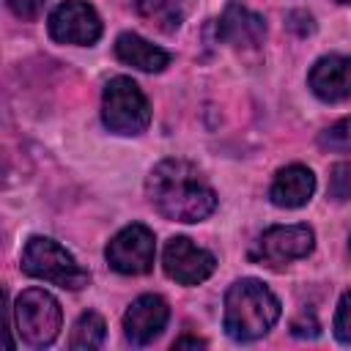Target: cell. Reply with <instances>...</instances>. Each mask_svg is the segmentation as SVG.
Segmentation results:
<instances>
[{
  "label": "cell",
  "mask_w": 351,
  "mask_h": 351,
  "mask_svg": "<svg viewBox=\"0 0 351 351\" xmlns=\"http://www.w3.org/2000/svg\"><path fill=\"white\" fill-rule=\"evenodd\" d=\"M145 195L173 222H200L217 208V192L186 159H162L145 181Z\"/></svg>",
  "instance_id": "obj_1"
},
{
  "label": "cell",
  "mask_w": 351,
  "mask_h": 351,
  "mask_svg": "<svg viewBox=\"0 0 351 351\" xmlns=\"http://www.w3.org/2000/svg\"><path fill=\"white\" fill-rule=\"evenodd\" d=\"M280 318V299L252 277L236 280L225 291V332L239 340L250 343L263 337Z\"/></svg>",
  "instance_id": "obj_2"
},
{
  "label": "cell",
  "mask_w": 351,
  "mask_h": 351,
  "mask_svg": "<svg viewBox=\"0 0 351 351\" xmlns=\"http://www.w3.org/2000/svg\"><path fill=\"white\" fill-rule=\"evenodd\" d=\"M19 266L27 277L60 285L66 291H80L90 282V274L74 261V255L47 236H30L25 241Z\"/></svg>",
  "instance_id": "obj_3"
},
{
  "label": "cell",
  "mask_w": 351,
  "mask_h": 351,
  "mask_svg": "<svg viewBox=\"0 0 351 351\" xmlns=\"http://www.w3.org/2000/svg\"><path fill=\"white\" fill-rule=\"evenodd\" d=\"M101 121L115 134H143L151 123V107L145 93L132 77H112L101 93Z\"/></svg>",
  "instance_id": "obj_4"
},
{
  "label": "cell",
  "mask_w": 351,
  "mask_h": 351,
  "mask_svg": "<svg viewBox=\"0 0 351 351\" xmlns=\"http://www.w3.org/2000/svg\"><path fill=\"white\" fill-rule=\"evenodd\" d=\"M60 324H63L60 304L44 288H27L16 296L14 326H16V335L22 337L25 346H30V348L49 346L58 337Z\"/></svg>",
  "instance_id": "obj_5"
},
{
  "label": "cell",
  "mask_w": 351,
  "mask_h": 351,
  "mask_svg": "<svg viewBox=\"0 0 351 351\" xmlns=\"http://www.w3.org/2000/svg\"><path fill=\"white\" fill-rule=\"evenodd\" d=\"M315 247V233L310 225H274L263 230L250 250V258L266 266H282L307 258Z\"/></svg>",
  "instance_id": "obj_6"
},
{
  "label": "cell",
  "mask_w": 351,
  "mask_h": 351,
  "mask_svg": "<svg viewBox=\"0 0 351 351\" xmlns=\"http://www.w3.org/2000/svg\"><path fill=\"white\" fill-rule=\"evenodd\" d=\"M154 255H156L154 233L140 222L121 228L104 250L107 263L118 274H148L154 269Z\"/></svg>",
  "instance_id": "obj_7"
},
{
  "label": "cell",
  "mask_w": 351,
  "mask_h": 351,
  "mask_svg": "<svg viewBox=\"0 0 351 351\" xmlns=\"http://www.w3.org/2000/svg\"><path fill=\"white\" fill-rule=\"evenodd\" d=\"M47 30L60 44L90 47L101 36V19H99L96 8L88 5L85 0H66L49 14Z\"/></svg>",
  "instance_id": "obj_8"
},
{
  "label": "cell",
  "mask_w": 351,
  "mask_h": 351,
  "mask_svg": "<svg viewBox=\"0 0 351 351\" xmlns=\"http://www.w3.org/2000/svg\"><path fill=\"white\" fill-rule=\"evenodd\" d=\"M162 266H165V274L178 285H197L211 277V271L217 269V261L208 250L192 244L186 236H176L165 244Z\"/></svg>",
  "instance_id": "obj_9"
},
{
  "label": "cell",
  "mask_w": 351,
  "mask_h": 351,
  "mask_svg": "<svg viewBox=\"0 0 351 351\" xmlns=\"http://www.w3.org/2000/svg\"><path fill=\"white\" fill-rule=\"evenodd\" d=\"M167 318H170V307L162 296L156 293L137 296L123 313V335L132 346H148L162 335V329L167 326Z\"/></svg>",
  "instance_id": "obj_10"
},
{
  "label": "cell",
  "mask_w": 351,
  "mask_h": 351,
  "mask_svg": "<svg viewBox=\"0 0 351 351\" xmlns=\"http://www.w3.org/2000/svg\"><path fill=\"white\" fill-rule=\"evenodd\" d=\"M307 85L321 101L329 104L351 99V58L346 55L318 58L307 74Z\"/></svg>",
  "instance_id": "obj_11"
},
{
  "label": "cell",
  "mask_w": 351,
  "mask_h": 351,
  "mask_svg": "<svg viewBox=\"0 0 351 351\" xmlns=\"http://www.w3.org/2000/svg\"><path fill=\"white\" fill-rule=\"evenodd\" d=\"M217 36L236 47V49H258L266 38V22L261 14L250 11L247 5L241 3H228L222 16H219V25H217Z\"/></svg>",
  "instance_id": "obj_12"
},
{
  "label": "cell",
  "mask_w": 351,
  "mask_h": 351,
  "mask_svg": "<svg viewBox=\"0 0 351 351\" xmlns=\"http://www.w3.org/2000/svg\"><path fill=\"white\" fill-rule=\"evenodd\" d=\"M313 192H315V176L304 165H288L277 170L269 186V197L280 208H299L313 197Z\"/></svg>",
  "instance_id": "obj_13"
},
{
  "label": "cell",
  "mask_w": 351,
  "mask_h": 351,
  "mask_svg": "<svg viewBox=\"0 0 351 351\" xmlns=\"http://www.w3.org/2000/svg\"><path fill=\"white\" fill-rule=\"evenodd\" d=\"M115 58L126 66H134L140 71H162L170 63V55L159 47H154L151 41H145L137 33H121L115 38Z\"/></svg>",
  "instance_id": "obj_14"
},
{
  "label": "cell",
  "mask_w": 351,
  "mask_h": 351,
  "mask_svg": "<svg viewBox=\"0 0 351 351\" xmlns=\"http://www.w3.org/2000/svg\"><path fill=\"white\" fill-rule=\"evenodd\" d=\"M186 0H134V14L162 33H176L186 19Z\"/></svg>",
  "instance_id": "obj_15"
},
{
  "label": "cell",
  "mask_w": 351,
  "mask_h": 351,
  "mask_svg": "<svg viewBox=\"0 0 351 351\" xmlns=\"http://www.w3.org/2000/svg\"><path fill=\"white\" fill-rule=\"evenodd\" d=\"M104 335H107V326H104V318L93 310L82 313L71 329V337H69V348H99L104 343Z\"/></svg>",
  "instance_id": "obj_16"
},
{
  "label": "cell",
  "mask_w": 351,
  "mask_h": 351,
  "mask_svg": "<svg viewBox=\"0 0 351 351\" xmlns=\"http://www.w3.org/2000/svg\"><path fill=\"white\" fill-rule=\"evenodd\" d=\"M318 143H321V148L351 154V118H343V121L332 123L329 129H324L318 134Z\"/></svg>",
  "instance_id": "obj_17"
},
{
  "label": "cell",
  "mask_w": 351,
  "mask_h": 351,
  "mask_svg": "<svg viewBox=\"0 0 351 351\" xmlns=\"http://www.w3.org/2000/svg\"><path fill=\"white\" fill-rule=\"evenodd\" d=\"M329 197L332 200H348L351 197V165L337 162L329 170Z\"/></svg>",
  "instance_id": "obj_18"
},
{
  "label": "cell",
  "mask_w": 351,
  "mask_h": 351,
  "mask_svg": "<svg viewBox=\"0 0 351 351\" xmlns=\"http://www.w3.org/2000/svg\"><path fill=\"white\" fill-rule=\"evenodd\" d=\"M335 337L346 346H351V291H346L337 302V313H335Z\"/></svg>",
  "instance_id": "obj_19"
},
{
  "label": "cell",
  "mask_w": 351,
  "mask_h": 351,
  "mask_svg": "<svg viewBox=\"0 0 351 351\" xmlns=\"http://www.w3.org/2000/svg\"><path fill=\"white\" fill-rule=\"evenodd\" d=\"M8 3V8L19 16V19H25V22H33L38 14H41V8H44V0H5Z\"/></svg>",
  "instance_id": "obj_20"
},
{
  "label": "cell",
  "mask_w": 351,
  "mask_h": 351,
  "mask_svg": "<svg viewBox=\"0 0 351 351\" xmlns=\"http://www.w3.org/2000/svg\"><path fill=\"white\" fill-rule=\"evenodd\" d=\"M288 19H291L288 25H291L299 36H307V33H313V27H315V25H313V16H310V14H304V11H293Z\"/></svg>",
  "instance_id": "obj_21"
},
{
  "label": "cell",
  "mask_w": 351,
  "mask_h": 351,
  "mask_svg": "<svg viewBox=\"0 0 351 351\" xmlns=\"http://www.w3.org/2000/svg\"><path fill=\"white\" fill-rule=\"evenodd\" d=\"M291 329H293V335H299V337H315V335H318V324H315L313 318H310L307 324H304V321H293Z\"/></svg>",
  "instance_id": "obj_22"
},
{
  "label": "cell",
  "mask_w": 351,
  "mask_h": 351,
  "mask_svg": "<svg viewBox=\"0 0 351 351\" xmlns=\"http://www.w3.org/2000/svg\"><path fill=\"white\" fill-rule=\"evenodd\" d=\"M206 343L203 340H197V337H178L176 343H173V348H203Z\"/></svg>",
  "instance_id": "obj_23"
},
{
  "label": "cell",
  "mask_w": 351,
  "mask_h": 351,
  "mask_svg": "<svg viewBox=\"0 0 351 351\" xmlns=\"http://www.w3.org/2000/svg\"><path fill=\"white\" fill-rule=\"evenodd\" d=\"M337 3H351V0H337Z\"/></svg>",
  "instance_id": "obj_24"
},
{
  "label": "cell",
  "mask_w": 351,
  "mask_h": 351,
  "mask_svg": "<svg viewBox=\"0 0 351 351\" xmlns=\"http://www.w3.org/2000/svg\"><path fill=\"white\" fill-rule=\"evenodd\" d=\"M348 252H351V241H348Z\"/></svg>",
  "instance_id": "obj_25"
}]
</instances>
